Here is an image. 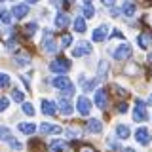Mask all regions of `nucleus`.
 <instances>
[{"label":"nucleus","instance_id":"f257e3e1","mask_svg":"<svg viewBox=\"0 0 152 152\" xmlns=\"http://www.w3.org/2000/svg\"><path fill=\"white\" fill-rule=\"evenodd\" d=\"M69 69H70V61L65 59V57H57L55 61L50 63V70H51V72H57V74L69 72Z\"/></svg>","mask_w":152,"mask_h":152},{"label":"nucleus","instance_id":"f03ea898","mask_svg":"<svg viewBox=\"0 0 152 152\" xmlns=\"http://www.w3.org/2000/svg\"><path fill=\"white\" fill-rule=\"evenodd\" d=\"M146 118H148L146 104H145V101L137 99V101H135V107H133V120H135V122H146Z\"/></svg>","mask_w":152,"mask_h":152},{"label":"nucleus","instance_id":"7ed1b4c3","mask_svg":"<svg viewBox=\"0 0 152 152\" xmlns=\"http://www.w3.org/2000/svg\"><path fill=\"white\" fill-rule=\"evenodd\" d=\"M42 48H44L46 53H55L57 51V42L53 34H51V31H44V38H42Z\"/></svg>","mask_w":152,"mask_h":152},{"label":"nucleus","instance_id":"20e7f679","mask_svg":"<svg viewBox=\"0 0 152 152\" xmlns=\"http://www.w3.org/2000/svg\"><path fill=\"white\" fill-rule=\"evenodd\" d=\"M51 84L55 86L59 91H65V89H70V88H74L72 82L69 80V76H65V74H59V76H55L53 80H51Z\"/></svg>","mask_w":152,"mask_h":152},{"label":"nucleus","instance_id":"39448f33","mask_svg":"<svg viewBox=\"0 0 152 152\" xmlns=\"http://www.w3.org/2000/svg\"><path fill=\"white\" fill-rule=\"evenodd\" d=\"M112 55H114V59H118V61L129 59V57H131V46H129V44H122V46L114 48Z\"/></svg>","mask_w":152,"mask_h":152},{"label":"nucleus","instance_id":"423d86ee","mask_svg":"<svg viewBox=\"0 0 152 152\" xmlns=\"http://www.w3.org/2000/svg\"><path fill=\"white\" fill-rule=\"evenodd\" d=\"M76 108H78V112L82 114V116H88V114L91 112V101L82 95V97H78V101H76Z\"/></svg>","mask_w":152,"mask_h":152},{"label":"nucleus","instance_id":"0eeeda50","mask_svg":"<svg viewBox=\"0 0 152 152\" xmlns=\"http://www.w3.org/2000/svg\"><path fill=\"white\" fill-rule=\"evenodd\" d=\"M88 53H91V44L89 42H78L76 48L72 50V57H82Z\"/></svg>","mask_w":152,"mask_h":152},{"label":"nucleus","instance_id":"6e6552de","mask_svg":"<svg viewBox=\"0 0 152 152\" xmlns=\"http://www.w3.org/2000/svg\"><path fill=\"white\" fill-rule=\"evenodd\" d=\"M95 104H97L101 110H104L108 104V95H107V89H97L95 91Z\"/></svg>","mask_w":152,"mask_h":152},{"label":"nucleus","instance_id":"1a4fd4ad","mask_svg":"<svg viewBox=\"0 0 152 152\" xmlns=\"http://www.w3.org/2000/svg\"><path fill=\"white\" fill-rule=\"evenodd\" d=\"M63 131L59 126H55V124H48V122H44L40 126V133H44V135H59V133Z\"/></svg>","mask_w":152,"mask_h":152},{"label":"nucleus","instance_id":"9d476101","mask_svg":"<svg viewBox=\"0 0 152 152\" xmlns=\"http://www.w3.org/2000/svg\"><path fill=\"white\" fill-rule=\"evenodd\" d=\"M135 139H137V142H141V145H148L150 142V131L146 129V127H139V129L135 131Z\"/></svg>","mask_w":152,"mask_h":152},{"label":"nucleus","instance_id":"9b49d317","mask_svg":"<svg viewBox=\"0 0 152 152\" xmlns=\"http://www.w3.org/2000/svg\"><path fill=\"white\" fill-rule=\"evenodd\" d=\"M57 108L61 110V114H65V116H69V114H72V104L66 97H61L59 101H57Z\"/></svg>","mask_w":152,"mask_h":152},{"label":"nucleus","instance_id":"f8f14e48","mask_svg":"<svg viewBox=\"0 0 152 152\" xmlns=\"http://www.w3.org/2000/svg\"><path fill=\"white\" fill-rule=\"evenodd\" d=\"M42 112H44L46 116H55V114H57V104L53 101L44 99V101H42Z\"/></svg>","mask_w":152,"mask_h":152},{"label":"nucleus","instance_id":"ddd939ff","mask_svg":"<svg viewBox=\"0 0 152 152\" xmlns=\"http://www.w3.org/2000/svg\"><path fill=\"white\" fill-rule=\"evenodd\" d=\"M12 13H13L15 19H23L28 13V6H27V4H15V6L12 8Z\"/></svg>","mask_w":152,"mask_h":152},{"label":"nucleus","instance_id":"4468645a","mask_svg":"<svg viewBox=\"0 0 152 152\" xmlns=\"http://www.w3.org/2000/svg\"><path fill=\"white\" fill-rule=\"evenodd\" d=\"M107 32H108V27H107V25H101V27H97V28L93 31V34H91L93 42H103L104 38H107Z\"/></svg>","mask_w":152,"mask_h":152},{"label":"nucleus","instance_id":"2eb2a0df","mask_svg":"<svg viewBox=\"0 0 152 152\" xmlns=\"http://www.w3.org/2000/svg\"><path fill=\"white\" fill-rule=\"evenodd\" d=\"M86 127H88L89 133H101V131H103V124H101V120H97V118H91V120H88Z\"/></svg>","mask_w":152,"mask_h":152},{"label":"nucleus","instance_id":"dca6fc26","mask_svg":"<svg viewBox=\"0 0 152 152\" xmlns=\"http://www.w3.org/2000/svg\"><path fill=\"white\" fill-rule=\"evenodd\" d=\"M17 127H19V131L25 133V135H32V133L36 131V126H34L32 122H21Z\"/></svg>","mask_w":152,"mask_h":152},{"label":"nucleus","instance_id":"f3484780","mask_svg":"<svg viewBox=\"0 0 152 152\" xmlns=\"http://www.w3.org/2000/svg\"><path fill=\"white\" fill-rule=\"evenodd\" d=\"M69 23H70V19L66 13H57V17H55V25L57 28H65V27H69Z\"/></svg>","mask_w":152,"mask_h":152},{"label":"nucleus","instance_id":"a211bd4d","mask_svg":"<svg viewBox=\"0 0 152 152\" xmlns=\"http://www.w3.org/2000/svg\"><path fill=\"white\" fill-rule=\"evenodd\" d=\"M139 46L142 50H146L148 46H152V32H145V34H139Z\"/></svg>","mask_w":152,"mask_h":152},{"label":"nucleus","instance_id":"6ab92c4d","mask_svg":"<svg viewBox=\"0 0 152 152\" xmlns=\"http://www.w3.org/2000/svg\"><path fill=\"white\" fill-rule=\"evenodd\" d=\"M108 74V63L107 61H101L99 63V69H97V80H104Z\"/></svg>","mask_w":152,"mask_h":152},{"label":"nucleus","instance_id":"aec40b11","mask_svg":"<svg viewBox=\"0 0 152 152\" xmlns=\"http://www.w3.org/2000/svg\"><path fill=\"white\" fill-rule=\"evenodd\" d=\"M129 127L127 126H124V124H120V126H116V135H118V139H127L129 137Z\"/></svg>","mask_w":152,"mask_h":152},{"label":"nucleus","instance_id":"412c9836","mask_svg":"<svg viewBox=\"0 0 152 152\" xmlns=\"http://www.w3.org/2000/svg\"><path fill=\"white\" fill-rule=\"evenodd\" d=\"M12 15H13V13H12V12H8L6 8L0 10V21H2L4 25H10V23H12Z\"/></svg>","mask_w":152,"mask_h":152},{"label":"nucleus","instance_id":"4be33fe9","mask_svg":"<svg viewBox=\"0 0 152 152\" xmlns=\"http://www.w3.org/2000/svg\"><path fill=\"white\" fill-rule=\"evenodd\" d=\"M74 31L76 32H86V17H76L74 19Z\"/></svg>","mask_w":152,"mask_h":152},{"label":"nucleus","instance_id":"5701e85b","mask_svg":"<svg viewBox=\"0 0 152 152\" xmlns=\"http://www.w3.org/2000/svg\"><path fill=\"white\" fill-rule=\"evenodd\" d=\"M65 141H51L50 142V150L51 152H63L65 150Z\"/></svg>","mask_w":152,"mask_h":152},{"label":"nucleus","instance_id":"b1692460","mask_svg":"<svg viewBox=\"0 0 152 152\" xmlns=\"http://www.w3.org/2000/svg\"><path fill=\"white\" fill-rule=\"evenodd\" d=\"M135 10H137V6L133 2H126V4H124V8H122V12H124V15L131 17L133 13H135Z\"/></svg>","mask_w":152,"mask_h":152},{"label":"nucleus","instance_id":"393cba45","mask_svg":"<svg viewBox=\"0 0 152 152\" xmlns=\"http://www.w3.org/2000/svg\"><path fill=\"white\" fill-rule=\"evenodd\" d=\"M31 63V57L28 55H15V65L17 66H27Z\"/></svg>","mask_w":152,"mask_h":152},{"label":"nucleus","instance_id":"a878e982","mask_svg":"<svg viewBox=\"0 0 152 152\" xmlns=\"http://www.w3.org/2000/svg\"><path fill=\"white\" fill-rule=\"evenodd\" d=\"M10 139H12V131H10L6 126H2V127H0V141H6L8 142Z\"/></svg>","mask_w":152,"mask_h":152},{"label":"nucleus","instance_id":"bb28decb","mask_svg":"<svg viewBox=\"0 0 152 152\" xmlns=\"http://www.w3.org/2000/svg\"><path fill=\"white\" fill-rule=\"evenodd\" d=\"M82 12H84V17H86V19H91V17L95 15V10H93V6H91V4H86Z\"/></svg>","mask_w":152,"mask_h":152},{"label":"nucleus","instance_id":"cd10ccee","mask_svg":"<svg viewBox=\"0 0 152 152\" xmlns=\"http://www.w3.org/2000/svg\"><path fill=\"white\" fill-rule=\"evenodd\" d=\"M8 86H10V76L6 72H0V89L8 88Z\"/></svg>","mask_w":152,"mask_h":152},{"label":"nucleus","instance_id":"c85d7f7f","mask_svg":"<svg viewBox=\"0 0 152 152\" xmlns=\"http://www.w3.org/2000/svg\"><path fill=\"white\" fill-rule=\"evenodd\" d=\"M12 99H13L15 103H23L25 95H23V91H19V89H13V91H12Z\"/></svg>","mask_w":152,"mask_h":152},{"label":"nucleus","instance_id":"c756f323","mask_svg":"<svg viewBox=\"0 0 152 152\" xmlns=\"http://www.w3.org/2000/svg\"><path fill=\"white\" fill-rule=\"evenodd\" d=\"M36 28H38L36 23H28V25L25 27V34H27V36H32V34L36 32Z\"/></svg>","mask_w":152,"mask_h":152},{"label":"nucleus","instance_id":"7c9ffc66","mask_svg":"<svg viewBox=\"0 0 152 152\" xmlns=\"http://www.w3.org/2000/svg\"><path fill=\"white\" fill-rule=\"evenodd\" d=\"M23 112H25L27 116H34V107H32L31 103H23Z\"/></svg>","mask_w":152,"mask_h":152},{"label":"nucleus","instance_id":"2f4dec72","mask_svg":"<svg viewBox=\"0 0 152 152\" xmlns=\"http://www.w3.org/2000/svg\"><path fill=\"white\" fill-rule=\"evenodd\" d=\"M8 145H10V146H12V148H13V150H21V148H23V145H21V142H19L17 139H13V137H12V139H10V141H8Z\"/></svg>","mask_w":152,"mask_h":152},{"label":"nucleus","instance_id":"473e14b6","mask_svg":"<svg viewBox=\"0 0 152 152\" xmlns=\"http://www.w3.org/2000/svg\"><path fill=\"white\" fill-rule=\"evenodd\" d=\"M97 82L99 80H89V82H84L82 86H84V91H89V89H93L95 86H97Z\"/></svg>","mask_w":152,"mask_h":152},{"label":"nucleus","instance_id":"72a5a7b5","mask_svg":"<svg viewBox=\"0 0 152 152\" xmlns=\"http://www.w3.org/2000/svg\"><path fill=\"white\" fill-rule=\"evenodd\" d=\"M66 135L72 137V139H78V137H80V129H76V127H69V129H66Z\"/></svg>","mask_w":152,"mask_h":152},{"label":"nucleus","instance_id":"f704fd0d","mask_svg":"<svg viewBox=\"0 0 152 152\" xmlns=\"http://www.w3.org/2000/svg\"><path fill=\"white\" fill-rule=\"evenodd\" d=\"M70 42H72V36H70V34H65L63 38H61V46H63V48H69Z\"/></svg>","mask_w":152,"mask_h":152},{"label":"nucleus","instance_id":"c9c22d12","mask_svg":"<svg viewBox=\"0 0 152 152\" xmlns=\"http://www.w3.org/2000/svg\"><path fill=\"white\" fill-rule=\"evenodd\" d=\"M8 104H10V101H8L6 97H0V112H2V110H6V108H8Z\"/></svg>","mask_w":152,"mask_h":152},{"label":"nucleus","instance_id":"e433bc0d","mask_svg":"<svg viewBox=\"0 0 152 152\" xmlns=\"http://www.w3.org/2000/svg\"><path fill=\"white\" fill-rule=\"evenodd\" d=\"M80 152H97L93 148V146H89V145H82L80 146Z\"/></svg>","mask_w":152,"mask_h":152},{"label":"nucleus","instance_id":"4c0bfd02","mask_svg":"<svg viewBox=\"0 0 152 152\" xmlns=\"http://www.w3.org/2000/svg\"><path fill=\"white\" fill-rule=\"evenodd\" d=\"M118 112H120V114H126L127 112V104L126 103H120V104H118Z\"/></svg>","mask_w":152,"mask_h":152},{"label":"nucleus","instance_id":"58836bf2","mask_svg":"<svg viewBox=\"0 0 152 152\" xmlns=\"http://www.w3.org/2000/svg\"><path fill=\"white\" fill-rule=\"evenodd\" d=\"M101 2H103V4H104L107 8H112L114 4H116V0H101Z\"/></svg>","mask_w":152,"mask_h":152},{"label":"nucleus","instance_id":"ea45409f","mask_svg":"<svg viewBox=\"0 0 152 152\" xmlns=\"http://www.w3.org/2000/svg\"><path fill=\"white\" fill-rule=\"evenodd\" d=\"M112 36H116V38H124V34H122V32H120V31H118V28H116V31H114V32H112Z\"/></svg>","mask_w":152,"mask_h":152},{"label":"nucleus","instance_id":"a19ab883","mask_svg":"<svg viewBox=\"0 0 152 152\" xmlns=\"http://www.w3.org/2000/svg\"><path fill=\"white\" fill-rule=\"evenodd\" d=\"M27 4H34V2H38V0H25Z\"/></svg>","mask_w":152,"mask_h":152},{"label":"nucleus","instance_id":"79ce46f5","mask_svg":"<svg viewBox=\"0 0 152 152\" xmlns=\"http://www.w3.org/2000/svg\"><path fill=\"white\" fill-rule=\"evenodd\" d=\"M124 152H137V150H133V148H124Z\"/></svg>","mask_w":152,"mask_h":152},{"label":"nucleus","instance_id":"37998d69","mask_svg":"<svg viewBox=\"0 0 152 152\" xmlns=\"http://www.w3.org/2000/svg\"><path fill=\"white\" fill-rule=\"evenodd\" d=\"M65 2H66V4H72V2H74V0H65Z\"/></svg>","mask_w":152,"mask_h":152},{"label":"nucleus","instance_id":"c03bdc74","mask_svg":"<svg viewBox=\"0 0 152 152\" xmlns=\"http://www.w3.org/2000/svg\"><path fill=\"white\" fill-rule=\"evenodd\" d=\"M148 104H152V95H150V99H148Z\"/></svg>","mask_w":152,"mask_h":152},{"label":"nucleus","instance_id":"a18cd8bd","mask_svg":"<svg viewBox=\"0 0 152 152\" xmlns=\"http://www.w3.org/2000/svg\"><path fill=\"white\" fill-rule=\"evenodd\" d=\"M84 2H86V4H91V0H84Z\"/></svg>","mask_w":152,"mask_h":152},{"label":"nucleus","instance_id":"49530a36","mask_svg":"<svg viewBox=\"0 0 152 152\" xmlns=\"http://www.w3.org/2000/svg\"><path fill=\"white\" fill-rule=\"evenodd\" d=\"M148 61H152V53H148Z\"/></svg>","mask_w":152,"mask_h":152},{"label":"nucleus","instance_id":"de8ad7c7","mask_svg":"<svg viewBox=\"0 0 152 152\" xmlns=\"http://www.w3.org/2000/svg\"><path fill=\"white\" fill-rule=\"evenodd\" d=\"M0 2H4V0H0Z\"/></svg>","mask_w":152,"mask_h":152}]
</instances>
